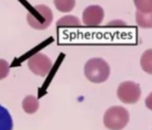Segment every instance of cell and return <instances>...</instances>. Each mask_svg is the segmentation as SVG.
Listing matches in <instances>:
<instances>
[{"label": "cell", "instance_id": "obj_4", "mask_svg": "<svg viewBox=\"0 0 152 130\" xmlns=\"http://www.w3.org/2000/svg\"><path fill=\"white\" fill-rule=\"evenodd\" d=\"M28 66L30 71L41 77H45L53 67L52 60L43 53H36L28 60Z\"/></svg>", "mask_w": 152, "mask_h": 130}, {"label": "cell", "instance_id": "obj_13", "mask_svg": "<svg viewBox=\"0 0 152 130\" xmlns=\"http://www.w3.org/2000/svg\"><path fill=\"white\" fill-rule=\"evenodd\" d=\"M137 11L142 12H152V0H134Z\"/></svg>", "mask_w": 152, "mask_h": 130}, {"label": "cell", "instance_id": "obj_9", "mask_svg": "<svg viewBox=\"0 0 152 130\" xmlns=\"http://www.w3.org/2000/svg\"><path fill=\"white\" fill-rule=\"evenodd\" d=\"M136 22L142 28H152V12H136Z\"/></svg>", "mask_w": 152, "mask_h": 130}, {"label": "cell", "instance_id": "obj_16", "mask_svg": "<svg viewBox=\"0 0 152 130\" xmlns=\"http://www.w3.org/2000/svg\"><path fill=\"white\" fill-rule=\"evenodd\" d=\"M109 26H126V23L122 20H113L108 24Z\"/></svg>", "mask_w": 152, "mask_h": 130}, {"label": "cell", "instance_id": "obj_6", "mask_svg": "<svg viewBox=\"0 0 152 130\" xmlns=\"http://www.w3.org/2000/svg\"><path fill=\"white\" fill-rule=\"evenodd\" d=\"M103 18L104 11L100 5H90L83 12V21L86 26H98L102 23Z\"/></svg>", "mask_w": 152, "mask_h": 130}, {"label": "cell", "instance_id": "obj_5", "mask_svg": "<svg viewBox=\"0 0 152 130\" xmlns=\"http://www.w3.org/2000/svg\"><path fill=\"white\" fill-rule=\"evenodd\" d=\"M118 97L125 104H135L141 98L142 90L140 85L134 82H122L118 89Z\"/></svg>", "mask_w": 152, "mask_h": 130}, {"label": "cell", "instance_id": "obj_11", "mask_svg": "<svg viewBox=\"0 0 152 130\" xmlns=\"http://www.w3.org/2000/svg\"><path fill=\"white\" fill-rule=\"evenodd\" d=\"M53 2L56 9L61 12H69L76 5V0H53Z\"/></svg>", "mask_w": 152, "mask_h": 130}, {"label": "cell", "instance_id": "obj_14", "mask_svg": "<svg viewBox=\"0 0 152 130\" xmlns=\"http://www.w3.org/2000/svg\"><path fill=\"white\" fill-rule=\"evenodd\" d=\"M9 72H10L9 63L4 59L0 58V80H3L5 77H7Z\"/></svg>", "mask_w": 152, "mask_h": 130}, {"label": "cell", "instance_id": "obj_15", "mask_svg": "<svg viewBox=\"0 0 152 130\" xmlns=\"http://www.w3.org/2000/svg\"><path fill=\"white\" fill-rule=\"evenodd\" d=\"M145 105H146L147 108H149L150 110L152 111V92L147 97V98L145 100Z\"/></svg>", "mask_w": 152, "mask_h": 130}, {"label": "cell", "instance_id": "obj_2", "mask_svg": "<svg viewBox=\"0 0 152 130\" xmlns=\"http://www.w3.org/2000/svg\"><path fill=\"white\" fill-rule=\"evenodd\" d=\"M53 19L52 10L45 4H38L32 7L27 15L28 25L37 30L47 28L52 24Z\"/></svg>", "mask_w": 152, "mask_h": 130}, {"label": "cell", "instance_id": "obj_3", "mask_svg": "<svg viewBox=\"0 0 152 130\" xmlns=\"http://www.w3.org/2000/svg\"><path fill=\"white\" fill-rule=\"evenodd\" d=\"M129 121V113L121 106H112L109 108L104 116L103 123L108 129H123Z\"/></svg>", "mask_w": 152, "mask_h": 130}, {"label": "cell", "instance_id": "obj_7", "mask_svg": "<svg viewBox=\"0 0 152 130\" xmlns=\"http://www.w3.org/2000/svg\"><path fill=\"white\" fill-rule=\"evenodd\" d=\"M22 108L28 114L35 113L39 108V102L34 96H28L22 101Z\"/></svg>", "mask_w": 152, "mask_h": 130}, {"label": "cell", "instance_id": "obj_10", "mask_svg": "<svg viewBox=\"0 0 152 130\" xmlns=\"http://www.w3.org/2000/svg\"><path fill=\"white\" fill-rule=\"evenodd\" d=\"M141 66L144 72L152 74V49L144 51L141 58Z\"/></svg>", "mask_w": 152, "mask_h": 130}, {"label": "cell", "instance_id": "obj_1", "mask_svg": "<svg viewBox=\"0 0 152 130\" xmlns=\"http://www.w3.org/2000/svg\"><path fill=\"white\" fill-rule=\"evenodd\" d=\"M85 75L92 82L101 83L105 82L110 74L109 64L102 58H94L89 59L85 65Z\"/></svg>", "mask_w": 152, "mask_h": 130}, {"label": "cell", "instance_id": "obj_12", "mask_svg": "<svg viewBox=\"0 0 152 130\" xmlns=\"http://www.w3.org/2000/svg\"><path fill=\"white\" fill-rule=\"evenodd\" d=\"M80 25H81V22H80L79 19L75 17V16H70V15L62 17L56 22L57 27H63V26L77 27V26H80Z\"/></svg>", "mask_w": 152, "mask_h": 130}, {"label": "cell", "instance_id": "obj_8", "mask_svg": "<svg viewBox=\"0 0 152 130\" xmlns=\"http://www.w3.org/2000/svg\"><path fill=\"white\" fill-rule=\"evenodd\" d=\"M12 119L9 112L0 105V130H12Z\"/></svg>", "mask_w": 152, "mask_h": 130}]
</instances>
